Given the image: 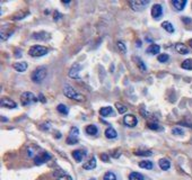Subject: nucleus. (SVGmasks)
<instances>
[{"instance_id": "23", "label": "nucleus", "mask_w": 192, "mask_h": 180, "mask_svg": "<svg viewBox=\"0 0 192 180\" xmlns=\"http://www.w3.org/2000/svg\"><path fill=\"white\" fill-rule=\"evenodd\" d=\"M162 27L168 33H174V31H175L174 27H173V25L171 24L170 21H163V23H162Z\"/></svg>"}, {"instance_id": "29", "label": "nucleus", "mask_w": 192, "mask_h": 180, "mask_svg": "<svg viewBox=\"0 0 192 180\" xmlns=\"http://www.w3.org/2000/svg\"><path fill=\"white\" fill-rule=\"evenodd\" d=\"M136 155H139V156H150L153 155V152L152 151H141V150H138L135 152Z\"/></svg>"}, {"instance_id": "20", "label": "nucleus", "mask_w": 192, "mask_h": 180, "mask_svg": "<svg viewBox=\"0 0 192 180\" xmlns=\"http://www.w3.org/2000/svg\"><path fill=\"white\" fill-rule=\"evenodd\" d=\"M139 167L142 169H146V170H152L154 164H153L152 161L148 160H144V161H140L139 162Z\"/></svg>"}, {"instance_id": "2", "label": "nucleus", "mask_w": 192, "mask_h": 180, "mask_svg": "<svg viewBox=\"0 0 192 180\" xmlns=\"http://www.w3.org/2000/svg\"><path fill=\"white\" fill-rule=\"evenodd\" d=\"M63 93L67 98H70V99L77 100V101H83V100H84V96L78 93V92L72 88L71 86H69V84H66L63 87Z\"/></svg>"}, {"instance_id": "31", "label": "nucleus", "mask_w": 192, "mask_h": 180, "mask_svg": "<svg viewBox=\"0 0 192 180\" xmlns=\"http://www.w3.org/2000/svg\"><path fill=\"white\" fill-rule=\"evenodd\" d=\"M115 107H116V109H118V112L120 113V114H124V113L127 112V109H128V108L125 107L124 105L120 104V103H116Z\"/></svg>"}, {"instance_id": "35", "label": "nucleus", "mask_w": 192, "mask_h": 180, "mask_svg": "<svg viewBox=\"0 0 192 180\" xmlns=\"http://www.w3.org/2000/svg\"><path fill=\"white\" fill-rule=\"evenodd\" d=\"M172 133L173 134H175V135H182V134H183V129L175 127V128H173L172 129Z\"/></svg>"}, {"instance_id": "9", "label": "nucleus", "mask_w": 192, "mask_h": 180, "mask_svg": "<svg viewBox=\"0 0 192 180\" xmlns=\"http://www.w3.org/2000/svg\"><path fill=\"white\" fill-rule=\"evenodd\" d=\"M1 107L8 108V109H14V108L17 107V104L14 100L10 99V98L4 97V98H1Z\"/></svg>"}, {"instance_id": "37", "label": "nucleus", "mask_w": 192, "mask_h": 180, "mask_svg": "<svg viewBox=\"0 0 192 180\" xmlns=\"http://www.w3.org/2000/svg\"><path fill=\"white\" fill-rule=\"evenodd\" d=\"M28 15V12H24V14H20V15H17V16L14 17V20H18V19H23Z\"/></svg>"}, {"instance_id": "40", "label": "nucleus", "mask_w": 192, "mask_h": 180, "mask_svg": "<svg viewBox=\"0 0 192 180\" xmlns=\"http://www.w3.org/2000/svg\"><path fill=\"white\" fill-rule=\"evenodd\" d=\"M60 17H61V15H60V14H59L58 11H57L56 14H54V20H58L59 18H60Z\"/></svg>"}, {"instance_id": "1", "label": "nucleus", "mask_w": 192, "mask_h": 180, "mask_svg": "<svg viewBox=\"0 0 192 180\" xmlns=\"http://www.w3.org/2000/svg\"><path fill=\"white\" fill-rule=\"evenodd\" d=\"M46 76H48V69L45 67H39L31 74V79L34 83H42Z\"/></svg>"}, {"instance_id": "42", "label": "nucleus", "mask_w": 192, "mask_h": 180, "mask_svg": "<svg viewBox=\"0 0 192 180\" xmlns=\"http://www.w3.org/2000/svg\"><path fill=\"white\" fill-rule=\"evenodd\" d=\"M140 112H141V114L144 115V117H149V114H148V113H147V112L145 113V112H144V109H141Z\"/></svg>"}, {"instance_id": "33", "label": "nucleus", "mask_w": 192, "mask_h": 180, "mask_svg": "<svg viewBox=\"0 0 192 180\" xmlns=\"http://www.w3.org/2000/svg\"><path fill=\"white\" fill-rule=\"evenodd\" d=\"M168 59H170V56H168L167 54H160V55H158V57H157V60H158V62H160V63H164V62H167Z\"/></svg>"}, {"instance_id": "4", "label": "nucleus", "mask_w": 192, "mask_h": 180, "mask_svg": "<svg viewBox=\"0 0 192 180\" xmlns=\"http://www.w3.org/2000/svg\"><path fill=\"white\" fill-rule=\"evenodd\" d=\"M48 53V48L42 45H33L32 47L28 50V54L33 57H40Z\"/></svg>"}, {"instance_id": "36", "label": "nucleus", "mask_w": 192, "mask_h": 180, "mask_svg": "<svg viewBox=\"0 0 192 180\" xmlns=\"http://www.w3.org/2000/svg\"><path fill=\"white\" fill-rule=\"evenodd\" d=\"M148 127L150 128V129H154V131L159 129V126H158V124H157V123H149Z\"/></svg>"}, {"instance_id": "44", "label": "nucleus", "mask_w": 192, "mask_h": 180, "mask_svg": "<svg viewBox=\"0 0 192 180\" xmlns=\"http://www.w3.org/2000/svg\"><path fill=\"white\" fill-rule=\"evenodd\" d=\"M189 45H190V46H191V47H192V40L189 41Z\"/></svg>"}, {"instance_id": "22", "label": "nucleus", "mask_w": 192, "mask_h": 180, "mask_svg": "<svg viewBox=\"0 0 192 180\" xmlns=\"http://www.w3.org/2000/svg\"><path fill=\"white\" fill-rule=\"evenodd\" d=\"M112 112H113L112 107H110V106H108V107H103V108H101L100 114H101V116L106 117V116H108L110 114H112Z\"/></svg>"}, {"instance_id": "43", "label": "nucleus", "mask_w": 192, "mask_h": 180, "mask_svg": "<svg viewBox=\"0 0 192 180\" xmlns=\"http://www.w3.org/2000/svg\"><path fill=\"white\" fill-rule=\"evenodd\" d=\"M62 4H66V5H68V4H70V1H61Z\"/></svg>"}, {"instance_id": "7", "label": "nucleus", "mask_w": 192, "mask_h": 180, "mask_svg": "<svg viewBox=\"0 0 192 180\" xmlns=\"http://www.w3.org/2000/svg\"><path fill=\"white\" fill-rule=\"evenodd\" d=\"M80 70H81V67H80L79 63L72 64V67L70 68V70H69L68 72V76L70 77V78H72V79H79Z\"/></svg>"}, {"instance_id": "39", "label": "nucleus", "mask_w": 192, "mask_h": 180, "mask_svg": "<svg viewBox=\"0 0 192 180\" xmlns=\"http://www.w3.org/2000/svg\"><path fill=\"white\" fill-rule=\"evenodd\" d=\"M58 180H72V178L68 175H63V176H61L58 178Z\"/></svg>"}, {"instance_id": "38", "label": "nucleus", "mask_w": 192, "mask_h": 180, "mask_svg": "<svg viewBox=\"0 0 192 180\" xmlns=\"http://www.w3.org/2000/svg\"><path fill=\"white\" fill-rule=\"evenodd\" d=\"M101 159L104 161V162H108V161H110V156H108L106 153H102V154H101Z\"/></svg>"}, {"instance_id": "30", "label": "nucleus", "mask_w": 192, "mask_h": 180, "mask_svg": "<svg viewBox=\"0 0 192 180\" xmlns=\"http://www.w3.org/2000/svg\"><path fill=\"white\" fill-rule=\"evenodd\" d=\"M103 180H116V176L113 173V172L108 171L106 172L104 175V177H103Z\"/></svg>"}, {"instance_id": "12", "label": "nucleus", "mask_w": 192, "mask_h": 180, "mask_svg": "<svg viewBox=\"0 0 192 180\" xmlns=\"http://www.w3.org/2000/svg\"><path fill=\"white\" fill-rule=\"evenodd\" d=\"M28 64L27 62H25V61H23V62H16V63L12 64V68L15 69L17 72H25L26 71V69H27Z\"/></svg>"}, {"instance_id": "18", "label": "nucleus", "mask_w": 192, "mask_h": 180, "mask_svg": "<svg viewBox=\"0 0 192 180\" xmlns=\"http://www.w3.org/2000/svg\"><path fill=\"white\" fill-rule=\"evenodd\" d=\"M158 164H159V168L162 169V170H165V171L171 168V162H170L167 159H160V160L158 161Z\"/></svg>"}, {"instance_id": "14", "label": "nucleus", "mask_w": 192, "mask_h": 180, "mask_svg": "<svg viewBox=\"0 0 192 180\" xmlns=\"http://www.w3.org/2000/svg\"><path fill=\"white\" fill-rule=\"evenodd\" d=\"M72 156H74V159H75L77 162H80V161H83V159L86 156V152L83 151V150H76V151L72 152Z\"/></svg>"}, {"instance_id": "34", "label": "nucleus", "mask_w": 192, "mask_h": 180, "mask_svg": "<svg viewBox=\"0 0 192 180\" xmlns=\"http://www.w3.org/2000/svg\"><path fill=\"white\" fill-rule=\"evenodd\" d=\"M116 46H118V48L120 50L122 53H125L127 52V48H125V45H124L123 42H121V41H119L118 43H116Z\"/></svg>"}, {"instance_id": "24", "label": "nucleus", "mask_w": 192, "mask_h": 180, "mask_svg": "<svg viewBox=\"0 0 192 180\" xmlns=\"http://www.w3.org/2000/svg\"><path fill=\"white\" fill-rule=\"evenodd\" d=\"M129 180H145V178L139 172H131L129 175Z\"/></svg>"}, {"instance_id": "6", "label": "nucleus", "mask_w": 192, "mask_h": 180, "mask_svg": "<svg viewBox=\"0 0 192 180\" xmlns=\"http://www.w3.org/2000/svg\"><path fill=\"white\" fill-rule=\"evenodd\" d=\"M78 134H79V131L77 127H72L70 133H69V136L67 137V144L69 145H72V144H77L78 143Z\"/></svg>"}, {"instance_id": "25", "label": "nucleus", "mask_w": 192, "mask_h": 180, "mask_svg": "<svg viewBox=\"0 0 192 180\" xmlns=\"http://www.w3.org/2000/svg\"><path fill=\"white\" fill-rule=\"evenodd\" d=\"M136 63H137L138 68L140 69V71H141V72H146V71H147V67H146V64L144 63V61L141 60L140 57H136Z\"/></svg>"}, {"instance_id": "27", "label": "nucleus", "mask_w": 192, "mask_h": 180, "mask_svg": "<svg viewBox=\"0 0 192 180\" xmlns=\"http://www.w3.org/2000/svg\"><path fill=\"white\" fill-rule=\"evenodd\" d=\"M181 67L185 70H192V60L191 59H188V60H185L182 62L181 64Z\"/></svg>"}, {"instance_id": "26", "label": "nucleus", "mask_w": 192, "mask_h": 180, "mask_svg": "<svg viewBox=\"0 0 192 180\" xmlns=\"http://www.w3.org/2000/svg\"><path fill=\"white\" fill-rule=\"evenodd\" d=\"M97 127H96L95 125H88L87 127H86V133L89 134V135H95L97 134Z\"/></svg>"}, {"instance_id": "8", "label": "nucleus", "mask_w": 192, "mask_h": 180, "mask_svg": "<svg viewBox=\"0 0 192 180\" xmlns=\"http://www.w3.org/2000/svg\"><path fill=\"white\" fill-rule=\"evenodd\" d=\"M123 123L128 127H135L137 124H138V119H137V117L135 115H132V114H128V115H125L123 117Z\"/></svg>"}, {"instance_id": "3", "label": "nucleus", "mask_w": 192, "mask_h": 180, "mask_svg": "<svg viewBox=\"0 0 192 180\" xmlns=\"http://www.w3.org/2000/svg\"><path fill=\"white\" fill-rule=\"evenodd\" d=\"M39 100V98L31 91H25L22 93L20 96V103L23 106H29V105L34 104Z\"/></svg>"}, {"instance_id": "10", "label": "nucleus", "mask_w": 192, "mask_h": 180, "mask_svg": "<svg viewBox=\"0 0 192 180\" xmlns=\"http://www.w3.org/2000/svg\"><path fill=\"white\" fill-rule=\"evenodd\" d=\"M50 159H51V155H50L49 153L44 152V153H42L41 155L35 156V159H34V163L37 164V165H40V164H42V163H44V162L49 161Z\"/></svg>"}, {"instance_id": "19", "label": "nucleus", "mask_w": 192, "mask_h": 180, "mask_svg": "<svg viewBox=\"0 0 192 180\" xmlns=\"http://www.w3.org/2000/svg\"><path fill=\"white\" fill-rule=\"evenodd\" d=\"M105 136L108 139H115L116 136H118V133H116V131L113 127H108L105 129Z\"/></svg>"}, {"instance_id": "32", "label": "nucleus", "mask_w": 192, "mask_h": 180, "mask_svg": "<svg viewBox=\"0 0 192 180\" xmlns=\"http://www.w3.org/2000/svg\"><path fill=\"white\" fill-rule=\"evenodd\" d=\"M45 33H35V34H33V38L34 40H46V37L48 36H42V35H44Z\"/></svg>"}, {"instance_id": "28", "label": "nucleus", "mask_w": 192, "mask_h": 180, "mask_svg": "<svg viewBox=\"0 0 192 180\" xmlns=\"http://www.w3.org/2000/svg\"><path fill=\"white\" fill-rule=\"evenodd\" d=\"M57 109H58V112L61 113V114H64V115H67V114H68V108H67V106L63 105V104L58 105Z\"/></svg>"}, {"instance_id": "21", "label": "nucleus", "mask_w": 192, "mask_h": 180, "mask_svg": "<svg viewBox=\"0 0 192 180\" xmlns=\"http://www.w3.org/2000/svg\"><path fill=\"white\" fill-rule=\"evenodd\" d=\"M12 31H6V29H2L1 33H0V40L1 41H7L12 36Z\"/></svg>"}, {"instance_id": "13", "label": "nucleus", "mask_w": 192, "mask_h": 180, "mask_svg": "<svg viewBox=\"0 0 192 180\" xmlns=\"http://www.w3.org/2000/svg\"><path fill=\"white\" fill-rule=\"evenodd\" d=\"M187 2H188L187 0H173L172 5H173V7H174L177 11H181V10H183L184 9Z\"/></svg>"}, {"instance_id": "11", "label": "nucleus", "mask_w": 192, "mask_h": 180, "mask_svg": "<svg viewBox=\"0 0 192 180\" xmlns=\"http://www.w3.org/2000/svg\"><path fill=\"white\" fill-rule=\"evenodd\" d=\"M162 14H163V8H162V6H160V5H154L152 8V16L154 17V18L158 19V18L162 16Z\"/></svg>"}, {"instance_id": "41", "label": "nucleus", "mask_w": 192, "mask_h": 180, "mask_svg": "<svg viewBox=\"0 0 192 180\" xmlns=\"http://www.w3.org/2000/svg\"><path fill=\"white\" fill-rule=\"evenodd\" d=\"M39 100H41L42 103H45V99H44V96L42 93H40V96H39Z\"/></svg>"}, {"instance_id": "5", "label": "nucleus", "mask_w": 192, "mask_h": 180, "mask_svg": "<svg viewBox=\"0 0 192 180\" xmlns=\"http://www.w3.org/2000/svg\"><path fill=\"white\" fill-rule=\"evenodd\" d=\"M149 4V1H141V0H136V1H129V5L135 11H141L146 8V6Z\"/></svg>"}, {"instance_id": "15", "label": "nucleus", "mask_w": 192, "mask_h": 180, "mask_svg": "<svg viewBox=\"0 0 192 180\" xmlns=\"http://www.w3.org/2000/svg\"><path fill=\"white\" fill-rule=\"evenodd\" d=\"M83 168L85 170H93V169L96 168V159L93 156L92 159H89V160L86 162V163L83 164Z\"/></svg>"}, {"instance_id": "17", "label": "nucleus", "mask_w": 192, "mask_h": 180, "mask_svg": "<svg viewBox=\"0 0 192 180\" xmlns=\"http://www.w3.org/2000/svg\"><path fill=\"white\" fill-rule=\"evenodd\" d=\"M175 50L177 53L183 54V55H185V54H188L189 53V48L184 44H182V43H177V44L175 45Z\"/></svg>"}, {"instance_id": "16", "label": "nucleus", "mask_w": 192, "mask_h": 180, "mask_svg": "<svg viewBox=\"0 0 192 180\" xmlns=\"http://www.w3.org/2000/svg\"><path fill=\"white\" fill-rule=\"evenodd\" d=\"M159 51H160V47H159V45H157V44H150L149 45V47L147 48V53L150 54V55L158 54Z\"/></svg>"}]
</instances>
